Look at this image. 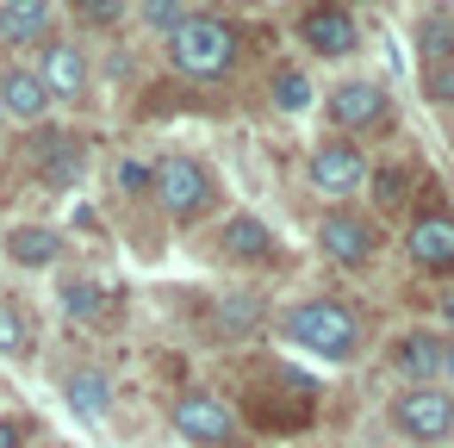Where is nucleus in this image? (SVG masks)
Segmentation results:
<instances>
[{
	"label": "nucleus",
	"instance_id": "obj_29",
	"mask_svg": "<svg viewBox=\"0 0 454 448\" xmlns=\"http://www.w3.org/2000/svg\"><path fill=\"white\" fill-rule=\"evenodd\" d=\"M442 13H454V0H442Z\"/></svg>",
	"mask_w": 454,
	"mask_h": 448
},
{
	"label": "nucleus",
	"instance_id": "obj_19",
	"mask_svg": "<svg viewBox=\"0 0 454 448\" xmlns=\"http://www.w3.org/2000/svg\"><path fill=\"white\" fill-rule=\"evenodd\" d=\"M417 44H423L429 63H454V13H429L417 26Z\"/></svg>",
	"mask_w": 454,
	"mask_h": 448
},
{
	"label": "nucleus",
	"instance_id": "obj_23",
	"mask_svg": "<svg viewBox=\"0 0 454 448\" xmlns=\"http://www.w3.org/2000/svg\"><path fill=\"white\" fill-rule=\"evenodd\" d=\"M144 20H150V26H162V32H175L187 13H181V0H144Z\"/></svg>",
	"mask_w": 454,
	"mask_h": 448
},
{
	"label": "nucleus",
	"instance_id": "obj_7",
	"mask_svg": "<svg viewBox=\"0 0 454 448\" xmlns=\"http://www.w3.org/2000/svg\"><path fill=\"white\" fill-rule=\"evenodd\" d=\"M38 82H44L51 100H82V94H88V63H82V51H75V44H44Z\"/></svg>",
	"mask_w": 454,
	"mask_h": 448
},
{
	"label": "nucleus",
	"instance_id": "obj_16",
	"mask_svg": "<svg viewBox=\"0 0 454 448\" xmlns=\"http://www.w3.org/2000/svg\"><path fill=\"white\" fill-rule=\"evenodd\" d=\"M69 405H75L82 423H106V411H113V386H106V373H94V367L69 373Z\"/></svg>",
	"mask_w": 454,
	"mask_h": 448
},
{
	"label": "nucleus",
	"instance_id": "obj_9",
	"mask_svg": "<svg viewBox=\"0 0 454 448\" xmlns=\"http://www.w3.org/2000/svg\"><path fill=\"white\" fill-rule=\"evenodd\" d=\"M404 249H411V262L417 268H454V218H417L411 224V237H404Z\"/></svg>",
	"mask_w": 454,
	"mask_h": 448
},
{
	"label": "nucleus",
	"instance_id": "obj_10",
	"mask_svg": "<svg viewBox=\"0 0 454 448\" xmlns=\"http://www.w3.org/2000/svg\"><path fill=\"white\" fill-rule=\"evenodd\" d=\"M299 38H305L317 57H348V51H355V20L336 13V7H317V13H305Z\"/></svg>",
	"mask_w": 454,
	"mask_h": 448
},
{
	"label": "nucleus",
	"instance_id": "obj_6",
	"mask_svg": "<svg viewBox=\"0 0 454 448\" xmlns=\"http://www.w3.org/2000/svg\"><path fill=\"white\" fill-rule=\"evenodd\" d=\"M361 181H367V156L355 144H324L311 156V187L317 193H355Z\"/></svg>",
	"mask_w": 454,
	"mask_h": 448
},
{
	"label": "nucleus",
	"instance_id": "obj_20",
	"mask_svg": "<svg viewBox=\"0 0 454 448\" xmlns=\"http://www.w3.org/2000/svg\"><path fill=\"white\" fill-rule=\"evenodd\" d=\"M26 342H32V324H26V311L0 299V355H26Z\"/></svg>",
	"mask_w": 454,
	"mask_h": 448
},
{
	"label": "nucleus",
	"instance_id": "obj_13",
	"mask_svg": "<svg viewBox=\"0 0 454 448\" xmlns=\"http://www.w3.org/2000/svg\"><path fill=\"white\" fill-rule=\"evenodd\" d=\"M442 349H448L442 336H429V330H411V336L392 349V367H398V373H411L417 386H429V373L442 367Z\"/></svg>",
	"mask_w": 454,
	"mask_h": 448
},
{
	"label": "nucleus",
	"instance_id": "obj_27",
	"mask_svg": "<svg viewBox=\"0 0 454 448\" xmlns=\"http://www.w3.org/2000/svg\"><path fill=\"white\" fill-rule=\"evenodd\" d=\"M442 373H448V380H454V342H448V349H442Z\"/></svg>",
	"mask_w": 454,
	"mask_h": 448
},
{
	"label": "nucleus",
	"instance_id": "obj_1",
	"mask_svg": "<svg viewBox=\"0 0 454 448\" xmlns=\"http://www.w3.org/2000/svg\"><path fill=\"white\" fill-rule=\"evenodd\" d=\"M280 336L299 342L305 355H324V361H348L361 349V318L336 299H311V305H293L280 318Z\"/></svg>",
	"mask_w": 454,
	"mask_h": 448
},
{
	"label": "nucleus",
	"instance_id": "obj_14",
	"mask_svg": "<svg viewBox=\"0 0 454 448\" xmlns=\"http://www.w3.org/2000/svg\"><path fill=\"white\" fill-rule=\"evenodd\" d=\"M0 106H7L13 119H44L51 94H44L38 69H7V82H0Z\"/></svg>",
	"mask_w": 454,
	"mask_h": 448
},
{
	"label": "nucleus",
	"instance_id": "obj_18",
	"mask_svg": "<svg viewBox=\"0 0 454 448\" xmlns=\"http://www.w3.org/2000/svg\"><path fill=\"white\" fill-rule=\"evenodd\" d=\"M224 249H231L237 262L268 255V224H255V218H231V224H224Z\"/></svg>",
	"mask_w": 454,
	"mask_h": 448
},
{
	"label": "nucleus",
	"instance_id": "obj_28",
	"mask_svg": "<svg viewBox=\"0 0 454 448\" xmlns=\"http://www.w3.org/2000/svg\"><path fill=\"white\" fill-rule=\"evenodd\" d=\"M442 318H448V324H454V299H448V305H442Z\"/></svg>",
	"mask_w": 454,
	"mask_h": 448
},
{
	"label": "nucleus",
	"instance_id": "obj_8",
	"mask_svg": "<svg viewBox=\"0 0 454 448\" xmlns=\"http://www.w3.org/2000/svg\"><path fill=\"white\" fill-rule=\"evenodd\" d=\"M317 243H324V255H330V262L355 268V262H367V249H373V224H367V218H355V212H330V218L317 224Z\"/></svg>",
	"mask_w": 454,
	"mask_h": 448
},
{
	"label": "nucleus",
	"instance_id": "obj_2",
	"mask_svg": "<svg viewBox=\"0 0 454 448\" xmlns=\"http://www.w3.org/2000/svg\"><path fill=\"white\" fill-rule=\"evenodd\" d=\"M168 63L181 75H193V82H212V75H224L237 63V32L224 20H212V13H187L168 32Z\"/></svg>",
	"mask_w": 454,
	"mask_h": 448
},
{
	"label": "nucleus",
	"instance_id": "obj_4",
	"mask_svg": "<svg viewBox=\"0 0 454 448\" xmlns=\"http://www.w3.org/2000/svg\"><path fill=\"white\" fill-rule=\"evenodd\" d=\"M392 423H398L411 442H442V436L454 429V392H442V386H411V392H398Z\"/></svg>",
	"mask_w": 454,
	"mask_h": 448
},
{
	"label": "nucleus",
	"instance_id": "obj_5",
	"mask_svg": "<svg viewBox=\"0 0 454 448\" xmlns=\"http://www.w3.org/2000/svg\"><path fill=\"white\" fill-rule=\"evenodd\" d=\"M175 429H181L187 442L231 448V436H237V417H231V405H224L218 392H181V398H175Z\"/></svg>",
	"mask_w": 454,
	"mask_h": 448
},
{
	"label": "nucleus",
	"instance_id": "obj_12",
	"mask_svg": "<svg viewBox=\"0 0 454 448\" xmlns=\"http://www.w3.org/2000/svg\"><path fill=\"white\" fill-rule=\"evenodd\" d=\"M32 156H38V169H44L51 181H75V175H82V144H75L69 131H38V138H32Z\"/></svg>",
	"mask_w": 454,
	"mask_h": 448
},
{
	"label": "nucleus",
	"instance_id": "obj_11",
	"mask_svg": "<svg viewBox=\"0 0 454 448\" xmlns=\"http://www.w3.org/2000/svg\"><path fill=\"white\" fill-rule=\"evenodd\" d=\"M386 113V94L373 88V82H342L336 94H330V119L342 125V131H361V125H373Z\"/></svg>",
	"mask_w": 454,
	"mask_h": 448
},
{
	"label": "nucleus",
	"instance_id": "obj_25",
	"mask_svg": "<svg viewBox=\"0 0 454 448\" xmlns=\"http://www.w3.org/2000/svg\"><path fill=\"white\" fill-rule=\"evenodd\" d=\"M125 13V0H82V20H94V26H113Z\"/></svg>",
	"mask_w": 454,
	"mask_h": 448
},
{
	"label": "nucleus",
	"instance_id": "obj_26",
	"mask_svg": "<svg viewBox=\"0 0 454 448\" xmlns=\"http://www.w3.org/2000/svg\"><path fill=\"white\" fill-rule=\"evenodd\" d=\"M20 442H26V429L13 417H0V448H20Z\"/></svg>",
	"mask_w": 454,
	"mask_h": 448
},
{
	"label": "nucleus",
	"instance_id": "obj_17",
	"mask_svg": "<svg viewBox=\"0 0 454 448\" xmlns=\"http://www.w3.org/2000/svg\"><path fill=\"white\" fill-rule=\"evenodd\" d=\"M57 249H63V237L44 231V224H20V231H7V255H13L20 268H44V262H57Z\"/></svg>",
	"mask_w": 454,
	"mask_h": 448
},
{
	"label": "nucleus",
	"instance_id": "obj_24",
	"mask_svg": "<svg viewBox=\"0 0 454 448\" xmlns=\"http://www.w3.org/2000/svg\"><path fill=\"white\" fill-rule=\"evenodd\" d=\"M63 305H69V311H75V318H88V311H94V305H100V287H88V280H75V287H69V293H63Z\"/></svg>",
	"mask_w": 454,
	"mask_h": 448
},
{
	"label": "nucleus",
	"instance_id": "obj_15",
	"mask_svg": "<svg viewBox=\"0 0 454 448\" xmlns=\"http://www.w3.org/2000/svg\"><path fill=\"white\" fill-rule=\"evenodd\" d=\"M51 26V0H0V38L7 44H32Z\"/></svg>",
	"mask_w": 454,
	"mask_h": 448
},
{
	"label": "nucleus",
	"instance_id": "obj_21",
	"mask_svg": "<svg viewBox=\"0 0 454 448\" xmlns=\"http://www.w3.org/2000/svg\"><path fill=\"white\" fill-rule=\"evenodd\" d=\"M305 100H311V82H305L299 69H280V75H274V106H280V113H305Z\"/></svg>",
	"mask_w": 454,
	"mask_h": 448
},
{
	"label": "nucleus",
	"instance_id": "obj_3",
	"mask_svg": "<svg viewBox=\"0 0 454 448\" xmlns=\"http://www.w3.org/2000/svg\"><path fill=\"white\" fill-rule=\"evenodd\" d=\"M150 187H156V206L168 218H200L212 206V175L193 156H162L156 175H150Z\"/></svg>",
	"mask_w": 454,
	"mask_h": 448
},
{
	"label": "nucleus",
	"instance_id": "obj_22",
	"mask_svg": "<svg viewBox=\"0 0 454 448\" xmlns=\"http://www.w3.org/2000/svg\"><path fill=\"white\" fill-rule=\"evenodd\" d=\"M423 94L448 106V100H454V63H429V75H423Z\"/></svg>",
	"mask_w": 454,
	"mask_h": 448
}]
</instances>
